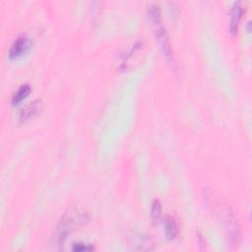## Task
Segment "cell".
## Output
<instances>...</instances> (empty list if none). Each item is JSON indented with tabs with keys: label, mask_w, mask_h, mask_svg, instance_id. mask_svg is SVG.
Segmentation results:
<instances>
[{
	"label": "cell",
	"mask_w": 252,
	"mask_h": 252,
	"mask_svg": "<svg viewBox=\"0 0 252 252\" xmlns=\"http://www.w3.org/2000/svg\"><path fill=\"white\" fill-rule=\"evenodd\" d=\"M90 220V214L77 208H69L61 217L58 221L53 235L52 245L56 249H61V246L67 239L68 235L88 222Z\"/></svg>",
	"instance_id": "cell-1"
},
{
	"label": "cell",
	"mask_w": 252,
	"mask_h": 252,
	"mask_svg": "<svg viewBox=\"0 0 252 252\" xmlns=\"http://www.w3.org/2000/svg\"><path fill=\"white\" fill-rule=\"evenodd\" d=\"M147 17H148L150 26L153 30V32L157 38V41L158 42V44L160 46V49H161L164 57L166 58L168 64L173 66L175 64L174 56H173V52H172V48L170 45L168 34H167L164 25L162 23L159 5L157 3L151 4L147 9Z\"/></svg>",
	"instance_id": "cell-2"
},
{
	"label": "cell",
	"mask_w": 252,
	"mask_h": 252,
	"mask_svg": "<svg viewBox=\"0 0 252 252\" xmlns=\"http://www.w3.org/2000/svg\"><path fill=\"white\" fill-rule=\"evenodd\" d=\"M223 223H224V229L226 232L229 245L232 247L237 246L240 241V235H241L240 226L234 214L231 212L230 209H226L224 212Z\"/></svg>",
	"instance_id": "cell-3"
},
{
	"label": "cell",
	"mask_w": 252,
	"mask_h": 252,
	"mask_svg": "<svg viewBox=\"0 0 252 252\" xmlns=\"http://www.w3.org/2000/svg\"><path fill=\"white\" fill-rule=\"evenodd\" d=\"M131 250L152 251L155 248V241L151 235L135 234L132 236L129 244Z\"/></svg>",
	"instance_id": "cell-4"
},
{
	"label": "cell",
	"mask_w": 252,
	"mask_h": 252,
	"mask_svg": "<svg viewBox=\"0 0 252 252\" xmlns=\"http://www.w3.org/2000/svg\"><path fill=\"white\" fill-rule=\"evenodd\" d=\"M31 47V40L26 35L18 36L10 46L9 49V57L11 59H15L25 54Z\"/></svg>",
	"instance_id": "cell-5"
},
{
	"label": "cell",
	"mask_w": 252,
	"mask_h": 252,
	"mask_svg": "<svg viewBox=\"0 0 252 252\" xmlns=\"http://www.w3.org/2000/svg\"><path fill=\"white\" fill-rule=\"evenodd\" d=\"M42 109V102L40 99H34L25 105L19 112V121L26 122L37 115Z\"/></svg>",
	"instance_id": "cell-6"
},
{
	"label": "cell",
	"mask_w": 252,
	"mask_h": 252,
	"mask_svg": "<svg viewBox=\"0 0 252 252\" xmlns=\"http://www.w3.org/2000/svg\"><path fill=\"white\" fill-rule=\"evenodd\" d=\"M242 15H243V8L240 2L233 3L229 10V32L232 35H235L237 33L238 24Z\"/></svg>",
	"instance_id": "cell-7"
},
{
	"label": "cell",
	"mask_w": 252,
	"mask_h": 252,
	"mask_svg": "<svg viewBox=\"0 0 252 252\" xmlns=\"http://www.w3.org/2000/svg\"><path fill=\"white\" fill-rule=\"evenodd\" d=\"M164 233L168 239H174L178 236L179 228L176 220L171 216H166L163 220Z\"/></svg>",
	"instance_id": "cell-8"
},
{
	"label": "cell",
	"mask_w": 252,
	"mask_h": 252,
	"mask_svg": "<svg viewBox=\"0 0 252 252\" xmlns=\"http://www.w3.org/2000/svg\"><path fill=\"white\" fill-rule=\"evenodd\" d=\"M32 91V88L29 84H23L19 87V89L14 93V94L12 95L11 101L13 105H16L18 103H20L25 97H27L30 93Z\"/></svg>",
	"instance_id": "cell-9"
},
{
	"label": "cell",
	"mask_w": 252,
	"mask_h": 252,
	"mask_svg": "<svg viewBox=\"0 0 252 252\" xmlns=\"http://www.w3.org/2000/svg\"><path fill=\"white\" fill-rule=\"evenodd\" d=\"M151 219L154 223H158L160 220L161 217V204L160 201L158 199L153 200L151 205Z\"/></svg>",
	"instance_id": "cell-10"
},
{
	"label": "cell",
	"mask_w": 252,
	"mask_h": 252,
	"mask_svg": "<svg viewBox=\"0 0 252 252\" xmlns=\"http://www.w3.org/2000/svg\"><path fill=\"white\" fill-rule=\"evenodd\" d=\"M72 250L73 251H93V250H94V247L91 244L77 242L72 245Z\"/></svg>",
	"instance_id": "cell-11"
},
{
	"label": "cell",
	"mask_w": 252,
	"mask_h": 252,
	"mask_svg": "<svg viewBox=\"0 0 252 252\" xmlns=\"http://www.w3.org/2000/svg\"><path fill=\"white\" fill-rule=\"evenodd\" d=\"M250 26H251V22L249 21V22L247 23V32H250V31H251V30H250Z\"/></svg>",
	"instance_id": "cell-12"
}]
</instances>
